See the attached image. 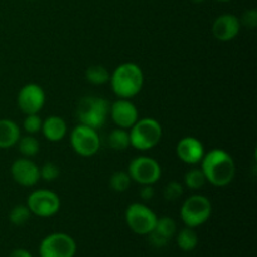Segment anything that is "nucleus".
Masks as SVG:
<instances>
[{
	"label": "nucleus",
	"mask_w": 257,
	"mask_h": 257,
	"mask_svg": "<svg viewBox=\"0 0 257 257\" xmlns=\"http://www.w3.org/2000/svg\"><path fill=\"white\" fill-rule=\"evenodd\" d=\"M201 170L206 181L216 187H225L230 185L236 175V165L230 153L215 148L205 153L201 161Z\"/></svg>",
	"instance_id": "1"
},
{
	"label": "nucleus",
	"mask_w": 257,
	"mask_h": 257,
	"mask_svg": "<svg viewBox=\"0 0 257 257\" xmlns=\"http://www.w3.org/2000/svg\"><path fill=\"white\" fill-rule=\"evenodd\" d=\"M109 82L113 93L118 98L131 99L142 90L145 77L138 64L123 63L113 70Z\"/></svg>",
	"instance_id": "2"
},
{
	"label": "nucleus",
	"mask_w": 257,
	"mask_h": 257,
	"mask_svg": "<svg viewBox=\"0 0 257 257\" xmlns=\"http://www.w3.org/2000/svg\"><path fill=\"white\" fill-rule=\"evenodd\" d=\"M130 142L138 151H150L160 143L162 138V127L153 118L138 119L128 131Z\"/></svg>",
	"instance_id": "3"
},
{
	"label": "nucleus",
	"mask_w": 257,
	"mask_h": 257,
	"mask_svg": "<svg viewBox=\"0 0 257 257\" xmlns=\"http://www.w3.org/2000/svg\"><path fill=\"white\" fill-rule=\"evenodd\" d=\"M110 104L108 100L100 97H84L79 100L77 107V115L79 123L90 128L103 127L107 115L109 114Z\"/></svg>",
	"instance_id": "4"
},
{
	"label": "nucleus",
	"mask_w": 257,
	"mask_h": 257,
	"mask_svg": "<svg viewBox=\"0 0 257 257\" xmlns=\"http://www.w3.org/2000/svg\"><path fill=\"white\" fill-rule=\"evenodd\" d=\"M212 213V205L206 196L193 195L183 202L180 215L187 227L196 228L207 222Z\"/></svg>",
	"instance_id": "5"
},
{
	"label": "nucleus",
	"mask_w": 257,
	"mask_h": 257,
	"mask_svg": "<svg viewBox=\"0 0 257 257\" xmlns=\"http://www.w3.org/2000/svg\"><path fill=\"white\" fill-rule=\"evenodd\" d=\"M128 175L131 180L140 185H155L162 175L160 163L152 157L140 156L135 157L128 166Z\"/></svg>",
	"instance_id": "6"
},
{
	"label": "nucleus",
	"mask_w": 257,
	"mask_h": 257,
	"mask_svg": "<svg viewBox=\"0 0 257 257\" xmlns=\"http://www.w3.org/2000/svg\"><path fill=\"white\" fill-rule=\"evenodd\" d=\"M77 243L72 236L54 232L45 236L39 245L40 257H74Z\"/></svg>",
	"instance_id": "7"
},
{
	"label": "nucleus",
	"mask_w": 257,
	"mask_h": 257,
	"mask_svg": "<svg viewBox=\"0 0 257 257\" xmlns=\"http://www.w3.org/2000/svg\"><path fill=\"white\" fill-rule=\"evenodd\" d=\"M157 215L143 203H132L125 210V222L135 233L147 236L157 222Z\"/></svg>",
	"instance_id": "8"
},
{
	"label": "nucleus",
	"mask_w": 257,
	"mask_h": 257,
	"mask_svg": "<svg viewBox=\"0 0 257 257\" xmlns=\"http://www.w3.org/2000/svg\"><path fill=\"white\" fill-rule=\"evenodd\" d=\"M70 146L82 157L94 156L100 148V138L97 130L79 123L70 133Z\"/></svg>",
	"instance_id": "9"
},
{
	"label": "nucleus",
	"mask_w": 257,
	"mask_h": 257,
	"mask_svg": "<svg viewBox=\"0 0 257 257\" xmlns=\"http://www.w3.org/2000/svg\"><path fill=\"white\" fill-rule=\"evenodd\" d=\"M27 206L32 215L48 218L54 216L60 210V198L49 190H37L28 197Z\"/></svg>",
	"instance_id": "10"
},
{
	"label": "nucleus",
	"mask_w": 257,
	"mask_h": 257,
	"mask_svg": "<svg viewBox=\"0 0 257 257\" xmlns=\"http://www.w3.org/2000/svg\"><path fill=\"white\" fill-rule=\"evenodd\" d=\"M18 107L25 115L38 114L45 104V92L39 84H25L18 93Z\"/></svg>",
	"instance_id": "11"
},
{
	"label": "nucleus",
	"mask_w": 257,
	"mask_h": 257,
	"mask_svg": "<svg viewBox=\"0 0 257 257\" xmlns=\"http://www.w3.org/2000/svg\"><path fill=\"white\" fill-rule=\"evenodd\" d=\"M10 172H12L13 180L23 187H32L37 185L38 181L40 180L39 167L37 163L27 157L15 160L10 168Z\"/></svg>",
	"instance_id": "12"
},
{
	"label": "nucleus",
	"mask_w": 257,
	"mask_h": 257,
	"mask_svg": "<svg viewBox=\"0 0 257 257\" xmlns=\"http://www.w3.org/2000/svg\"><path fill=\"white\" fill-rule=\"evenodd\" d=\"M109 114L114 124L123 130H130L140 119L137 107L130 99H123V98H119L113 104H110Z\"/></svg>",
	"instance_id": "13"
},
{
	"label": "nucleus",
	"mask_w": 257,
	"mask_h": 257,
	"mask_svg": "<svg viewBox=\"0 0 257 257\" xmlns=\"http://www.w3.org/2000/svg\"><path fill=\"white\" fill-rule=\"evenodd\" d=\"M241 30V23L236 15L222 14L215 19L212 24L213 37L221 42H230L235 39Z\"/></svg>",
	"instance_id": "14"
},
{
	"label": "nucleus",
	"mask_w": 257,
	"mask_h": 257,
	"mask_svg": "<svg viewBox=\"0 0 257 257\" xmlns=\"http://www.w3.org/2000/svg\"><path fill=\"white\" fill-rule=\"evenodd\" d=\"M176 153L182 162L187 165H197V163H201L206 152L200 140L188 136V137H183L177 143Z\"/></svg>",
	"instance_id": "15"
},
{
	"label": "nucleus",
	"mask_w": 257,
	"mask_h": 257,
	"mask_svg": "<svg viewBox=\"0 0 257 257\" xmlns=\"http://www.w3.org/2000/svg\"><path fill=\"white\" fill-rule=\"evenodd\" d=\"M177 232V225L173 218L165 216V217L157 218L155 228L152 232L148 233V241L155 247H163L171 241V238Z\"/></svg>",
	"instance_id": "16"
},
{
	"label": "nucleus",
	"mask_w": 257,
	"mask_h": 257,
	"mask_svg": "<svg viewBox=\"0 0 257 257\" xmlns=\"http://www.w3.org/2000/svg\"><path fill=\"white\" fill-rule=\"evenodd\" d=\"M67 122L59 115H49L43 120V136L50 142H60L67 135Z\"/></svg>",
	"instance_id": "17"
},
{
	"label": "nucleus",
	"mask_w": 257,
	"mask_h": 257,
	"mask_svg": "<svg viewBox=\"0 0 257 257\" xmlns=\"http://www.w3.org/2000/svg\"><path fill=\"white\" fill-rule=\"evenodd\" d=\"M20 138V128L12 119H0V148L7 150L18 143Z\"/></svg>",
	"instance_id": "18"
},
{
	"label": "nucleus",
	"mask_w": 257,
	"mask_h": 257,
	"mask_svg": "<svg viewBox=\"0 0 257 257\" xmlns=\"http://www.w3.org/2000/svg\"><path fill=\"white\" fill-rule=\"evenodd\" d=\"M177 245L185 252H191L195 250L198 245V236L193 228L187 227L180 231L177 233Z\"/></svg>",
	"instance_id": "19"
},
{
	"label": "nucleus",
	"mask_w": 257,
	"mask_h": 257,
	"mask_svg": "<svg viewBox=\"0 0 257 257\" xmlns=\"http://www.w3.org/2000/svg\"><path fill=\"white\" fill-rule=\"evenodd\" d=\"M108 145L114 151H124L131 146L130 133L123 128H115L108 136Z\"/></svg>",
	"instance_id": "20"
},
{
	"label": "nucleus",
	"mask_w": 257,
	"mask_h": 257,
	"mask_svg": "<svg viewBox=\"0 0 257 257\" xmlns=\"http://www.w3.org/2000/svg\"><path fill=\"white\" fill-rule=\"evenodd\" d=\"M17 145H18V148H19V152L27 158L34 157V156H37L38 153H39L40 143L33 135L24 136V137L20 136Z\"/></svg>",
	"instance_id": "21"
},
{
	"label": "nucleus",
	"mask_w": 257,
	"mask_h": 257,
	"mask_svg": "<svg viewBox=\"0 0 257 257\" xmlns=\"http://www.w3.org/2000/svg\"><path fill=\"white\" fill-rule=\"evenodd\" d=\"M110 74L103 65H90L85 72V79L93 85H102L109 82Z\"/></svg>",
	"instance_id": "22"
},
{
	"label": "nucleus",
	"mask_w": 257,
	"mask_h": 257,
	"mask_svg": "<svg viewBox=\"0 0 257 257\" xmlns=\"http://www.w3.org/2000/svg\"><path fill=\"white\" fill-rule=\"evenodd\" d=\"M183 181H185L186 187L192 191L201 190L207 182L201 168H192V170L187 171Z\"/></svg>",
	"instance_id": "23"
},
{
	"label": "nucleus",
	"mask_w": 257,
	"mask_h": 257,
	"mask_svg": "<svg viewBox=\"0 0 257 257\" xmlns=\"http://www.w3.org/2000/svg\"><path fill=\"white\" fill-rule=\"evenodd\" d=\"M131 180L128 172H124V171H117V172L113 173L109 178V186L114 192H124L130 188Z\"/></svg>",
	"instance_id": "24"
},
{
	"label": "nucleus",
	"mask_w": 257,
	"mask_h": 257,
	"mask_svg": "<svg viewBox=\"0 0 257 257\" xmlns=\"http://www.w3.org/2000/svg\"><path fill=\"white\" fill-rule=\"evenodd\" d=\"M32 212L27 205H17L9 213V221L14 226H23L29 221Z\"/></svg>",
	"instance_id": "25"
},
{
	"label": "nucleus",
	"mask_w": 257,
	"mask_h": 257,
	"mask_svg": "<svg viewBox=\"0 0 257 257\" xmlns=\"http://www.w3.org/2000/svg\"><path fill=\"white\" fill-rule=\"evenodd\" d=\"M183 185H181L177 181H171L166 185L165 190H163V197L165 200L173 202V201H177L178 198H181L183 196Z\"/></svg>",
	"instance_id": "26"
},
{
	"label": "nucleus",
	"mask_w": 257,
	"mask_h": 257,
	"mask_svg": "<svg viewBox=\"0 0 257 257\" xmlns=\"http://www.w3.org/2000/svg\"><path fill=\"white\" fill-rule=\"evenodd\" d=\"M39 173L40 178L47 182H52V181H55L60 176V170L55 163L53 162H47L39 167Z\"/></svg>",
	"instance_id": "27"
},
{
	"label": "nucleus",
	"mask_w": 257,
	"mask_h": 257,
	"mask_svg": "<svg viewBox=\"0 0 257 257\" xmlns=\"http://www.w3.org/2000/svg\"><path fill=\"white\" fill-rule=\"evenodd\" d=\"M42 124H43V120L40 119L39 115L27 114L24 122H23V128H24L25 132L29 133V135H35V133L42 131Z\"/></svg>",
	"instance_id": "28"
},
{
	"label": "nucleus",
	"mask_w": 257,
	"mask_h": 257,
	"mask_svg": "<svg viewBox=\"0 0 257 257\" xmlns=\"http://www.w3.org/2000/svg\"><path fill=\"white\" fill-rule=\"evenodd\" d=\"M241 25H245V27L253 29L257 25V12L255 9H250L247 12L243 13L242 18L240 19Z\"/></svg>",
	"instance_id": "29"
},
{
	"label": "nucleus",
	"mask_w": 257,
	"mask_h": 257,
	"mask_svg": "<svg viewBox=\"0 0 257 257\" xmlns=\"http://www.w3.org/2000/svg\"><path fill=\"white\" fill-rule=\"evenodd\" d=\"M140 196L143 201H151L155 196V190H153L152 185H143L140 191Z\"/></svg>",
	"instance_id": "30"
},
{
	"label": "nucleus",
	"mask_w": 257,
	"mask_h": 257,
	"mask_svg": "<svg viewBox=\"0 0 257 257\" xmlns=\"http://www.w3.org/2000/svg\"><path fill=\"white\" fill-rule=\"evenodd\" d=\"M9 257H33V255L24 248H17V250H13L10 252Z\"/></svg>",
	"instance_id": "31"
},
{
	"label": "nucleus",
	"mask_w": 257,
	"mask_h": 257,
	"mask_svg": "<svg viewBox=\"0 0 257 257\" xmlns=\"http://www.w3.org/2000/svg\"><path fill=\"white\" fill-rule=\"evenodd\" d=\"M191 2L196 3V4H200V3H203V2H205V0H191Z\"/></svg>",
	"instance_id": "32"
},
{
	"label": "nucleus",
	"mask_w": 257,
	"mask_h": 257,
	"mask_svg": "<svg viewBox=\"0 0 257 257\" xmlns=\"http://www.w3.org/2000/svg\"><path fill=\"white\" fill-rule=\"evenodd\" d=\"M217 2H221V3H226V2H230V0H217Z\"/></svg>",
	"instance_id": "33"
},
{
	"label": "nucleus",
	"mask_w": 257,
	"mask_h": 257,
	"mask_svg": "<svg viewBox=\"0 0 257 257\" xmlns=\"http://www.w3.org/2000/svg\"><path fill=\"white\" fill-rule=\"evenodd\" d=\"M29 2H34V0H29Z\"/></svg>",
	"instance_id": "34"
}]
</instances>
